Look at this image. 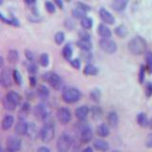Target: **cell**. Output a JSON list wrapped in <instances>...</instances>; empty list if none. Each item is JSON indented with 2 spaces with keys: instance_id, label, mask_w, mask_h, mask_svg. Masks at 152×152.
Returning a JSON list of instances; mask_svg holds the SVG:
<instances>
[{
  "instance_id": "cell-5",
  "label": "cell",
  "mask_w": 152,
  "mask_h": 152,
  "mask_svg": "<svg viewBox=\"0 0 152 152\" xmlns=\"http://www.w3.org/2000/svg\"><path fill=\"white\" fill-rule=\"evenodd\" d=\"M22 147V141L17 136H9L6 141L8 152H18Z\"/></svg>"
},
{
  "instance_id": "cell-18",
  "label": "cell",
  "mask_w": 152,
  "mask_h": 152,
  "mask_svg": "<svg viewBox=\"0 0 152 152\" xmlns=\"http://www.w3.org/2000/svg\"><path fill=\"white\" fill-rule=\"evenodd\" d=\"M96 133L99 137H107L110 133V129H109V126L107 124H100L96 128Z\"/></svg>"
},
{
  "instance_id": "cell-4",
  "label": "cell",
  "mask_w": 152,
  "mask_h": 152,
  "mask_svg": "<svg viewBox=\"0 0 152 152\" xmlns=\"http://www.w3.org/2000/svg\"><path fill=\"white\" fill-rule=\"evenodd\" d=\"M72 146V141L69 134L63 133L57 139L56 142V149L57 152H69Z\"/></svg>"
},
{
  "instance_id": "cell-10",
  "label": "cell",
  "mask_w": 152,
  "mask_h": 152,
  "mask_svg": "<svg viewBox=\"0 0 152 152\" xmlns=\"http://www.w3.org/2000/svg\"><path fill=\"white\" fill-rule=\"evenodd\" d=\"M33 114L34 116L41 121H46L47 118L49 117V112L47 110L46 106L43 103L37 104L33 108Z\"/></svg>"
},
{
  "instance_id": "cell-52",
  "label": "cell",
  "mask_w": 152,
  "mask_h": 152,
  "mask_svg": "<svg viewBox=\"0 0 152 152\" xmlns=\"http://www.w3.org/2000/svg\"><path fill=\"white\" fill-rule=\"evenodd\" d=\"M36 152H51V151L49 147H47V146H40L37 148Z\"/></svg>"
},
{
  "instance_id": "cell-60",
  "label": "cell",
  "mask_w": 152,
  "mask_h": 152,
  "mask_svg": "<svg viewBox=\"0 0 152 152\" xmlns=\"http://www.w3.org/2000/svg\"><path fill=\"white\" fill-rule=\"evenodd\" d=\"M0 4H2V0H0Z\"/></svg>"
},
{
  "instance_id": "cell-13",
  "label": "cell",
  "mask_w": 152,
  "mask_h": 152,
  "mask_svg": "<svg viewBox=\"0 0 152 152\" xmlns=\"http://www.w3.org/2000/svg\"><path fill=\"white\" fill-rule=\"evenodd\" d=\"M89 114V107L88 106H80L75 109V117L79 121L83 122L88 118Z\"/></svg>"
},
{
  "instance_id": "cell-16",
  "label": "cell",
  "mask_w": 152,
  "mask_h": 152,
  "mask_svg": "<svg viewBox=\"0 0 152 152\" xmlns=\"http://www.w3.org/2000/svg\"><path fill=\"white\" fill-rule=\"evenodd\" d=\"M107 126L111 127H116L119 124V117L115 111H109L107 115Z\"/></svg>"
},
{
  "instance_id": "cell-61",
  "label": "cell",
  "mask_w": 152,
  "mask_h": 152,
  "mask_svg": "<svg viewBox=\"0 0 152 152\" xmlns=\"http://www.w3.org/2000/svg\"><path fill=\"white\" fill-rule=\"evenodd\" d=\"M66 1H70V0H66Z\"/></svg>"
},
{
  "instance_id": "cell-33",
  "label": "cell",
  "mask_w": 152,
  "mask_h": 152,
  "mask_svg": "<svg viewBox=\"0 0 152 152\" xmlns=\"http://www.w3.org/2000/svg\"><path fill=\"white\" fill-rule=\"evenodd\" d=\"M62 54H63V56L66 60H70L71 56H72V49H71V47L69 44H66L63 48V50H62Z\"/></svg>"
},
{
  "instance_id": "cell-56",
  "label": "cell",
  "mask_w": 152,
  "mask_h": 152,
  "mask_svg": "<svg viewBox=\"0 0 152 152\" xmlns=\"http://www.w3.org/2000/svg\"><path fill=\"white\" fill-rule=\"evenodd\" d=\"M25 2L27 4H33V3L35 2V0H25Z\"/></svg>"
},
{
  "instance_id": "cell-8",
  "label": "cell",
  "mask_w": 152,
  "mask_h": 152,
  "mask_svg": "<svg viewBox=\"0 0 152 152\" xmlns=\"http://www.w3.org/2000/svg\"><path fill=\"white\" fill-rule=\"evenodd\" d=\"M99 46L102 50L109 54H112L117 50L116 43L113 40L109 39V38H103V39H101L99 41Z\"/></svg>"
},
{
  "instance_id": "cell-47",
  "label": "cell",
  "mask_w": 152,
  "mask_h": 152,
  "mask_svg": "<svg viewBox=\"0 0 152 152\" xmlns=\"http://www.w3.org/2000/svg\"><path fill=\"white\" fill-rule=\"evenodd\" d=\"M28 71L30 72L31 74H34V73H36L37 72V66H36V65L35 64H33V63H31V64H30L28 66Z\"/></svg>"
},
{
  "instance_id": "cell-48",
  "label": "cell",
  "mask_w": 152,
  "mask_h": 152,
  "mask_svg": "<svg viewBox=\"0 0 152 152\" xmlns=\"http://www.w3.org/2000/svg\"><path fill=\"white\" fill-rule=\"evenodd\" d=\"M144 81H145V68L142 66L140 72H139V82H140V84H142Z\"/></svg>"
},
{
  "instance_id": "cell-1",
  "label": "cell",
  "mask_w": 152,
  "mask_h": 152,
  "mask_svg": "<svg viewBox=\"0 0 152 152\" xmlns=\"http://www.w3.org/2000/svg\"><path fill=\"white\" fill-rule=\"evenodd\" d=\"M128 50L133 54L140 55L144 53L146 50V42L141 36H136L128 43Z\"/></svg>"
},
{
  "instance_id": "cell-55",
  "label": "cell",
  "mask_w": 152,
  "mask_h": 152,
  "mask_svg": "<svg viewBox=\"0 0 152 152\" xmlns=\"http://www.w3.org/2000/svg\"><path fill=\"white\" fill-rule=\"evenodd\" d=\"M4 66V58L0 55V68H3Z\"/></svg>"
},
{
  "instance_id": "cell-58",
  "label": "cell",
  "mask_w": 152,
  "mask_h": 152,
  "mask_svg": "<svg viewBox=\"0 0 152 152\" xmlns=\"http://www.w3.org/2000/svg\"><path fill=\"white\" fill-rule=\"evenodd\" d=\"M111 152H123V151H121V150H118V149H115V150H112Z\"/></svg>"
},
{
  "instance_id": "cell-26",
  "label": "cell",
  "mask_w": 152,
  "mask_h": 152,
  "mask_svg": "<svg viewBox=\"0 0 152 152\" xmlns=\"http://www.w3.org/2000/svg\"><path fill=\"white\" fill-rule=\"evenodd\" d=\"M2 104H3V107L8 111H13L16 109L17 104L15 103L12 102L11 100H9L7 97H4L2 100Z\"/></svg>"
},
{
  "instance_id": "cell-29",
  "label": "cell",
  "mask_w": 152,
  "mask_h": 152,
  "mask_svg": "<svg viewBox=\"0 0 152 152\" xmlns=\"http://www.w3.org/2000/svg\"><path fill=\"white\" fill-rule=\"evenodd\" d=\"M84 74L85 75H96L98 73V69L93 65H87L84 69Z\"/></svg>"
},
{
  "instance_id": "cell-38",
  "label": "cell",
  "mask_w": 152,
  "mask_h": 152,
  "mask_svg": "<svg viewBox=\"0 0 152 152\" xmlns=\"http://www.w3.org/2000/svg\"><path fill=\"white\" fill-rule=\"evenodd\" d=\"M145 60H146V66H147V69H148V71L149 72H152V52L151 51L146 52Z\"/></svg>"
},
{
  "instance_id": "cell-46",
  "label": "cell",
  "mask_w": 152,
  "mask_h": 152,
  "mask_svg": "<svg viewBox=\"0 0 152 152\" xmlns=\"http://www.w3.org/2000/svg\"><path fill=\"white\" fill-rule=\"evenodd\" d=\"M70 62V65L73 66L74 69H79L81 68V62L79 59H73V60H69Z\"/></svg>"
},
{
  "instance_id": "cell-41",
  "label": "cell",
  "mask_w": 152,
  "mask_h": 152,
  "mask_svg": "<svg viewBox=\"0 0 152 152\" xmlns=\"http://www.w3.org/2000/svg\"><path fill=\"white\" fill-rule=\"evenodd\" d=\"M81 57H82V58H83L84 60H86L87 62H88V61L91 60V58H92V54L90 53L89 50H83L82 52H81Z\"/></svg>"
},
{
  "instance_id": "cell-28",
  "label": "cell",
  "mask_w": 152,
  "mask_h": 152,
  "mask_svg": "<svg viewBox=\"0 0 152 152\" xmlns=\"http://www.w3.org/2000/svg\"><path fill=\"white\" fill-rule=\"evenodd\" d=\"M18 51L15 50H11L9 52H8V61L10 62L11 64H15L16 62L18 61Z\"/></svg>"
},
{
  "instance_id": "cell-15",
  "label": "cell",
  "mask_w": 152,
  "mask_h": 152,
  "mask_svg": "<svg viewBox=\"0 0 152 152\" xmlns=\"http://www.w3.org/2000/svg\"><path fill=\"white\" fill-rule=\"evenodd\" d=\"M93 147L98 151L107 152L109 149V144L103 139H96L93 142Z\"/></svg>"
},
{
  "instance_id": "cell-57",
  "label": "cell",
  "mask_w": 152,
  "mask_h": 152,
  "mask_svg": "<svg viewBox=\"0 0 152 152\" xmlns=\"http://www.w3.org/2000/svg\"><path fill=\"white\" fill-rule=\"evenodd\" d=\"M148 126L151 128V129H152V117H151V119H150V120H149V124H148Z\"/></svg>"
},
{
  "instance_id": "cell-12",
  "label": "cell",
  "mask_w": 152,
  "mask_h": 152,
  "mask_svg": "<svg viewBox=\"0 0 152 152\" xmlns=\"http://www.w3.org/2000/svg\"><path fill=\"white\" fill-rule=\"evenodd\" d=\"M28 124L25 121V119H19L14 126V133L17 136H24L27 134Z\"/></svg>"
},
{
  "instance_id": "cell-59",
  "label": "cell",
  "mask_w": 152,
  "mask_h": 152,
  "mask_svg": "<svg viewBox=\"0 0 152 152\" xmlns=\"http://www.w3.org/2000/svg\"><path fill=\"white\" fill-rule=\"evenodd\" d=\"M0 152H2V145H1V142H0Z\"/></svg>"
},
{
  "instance_id": "cell-20",
  "label": "cell",
  "mask_w": 152,
  "mask_h": 152,
  "mask_svg": "<svg viewBox=\"0 0 152 152\" xmlns=\"http://www.w3.org/2000/svg\"><path fill=\"white\" fill-rule=\"evenodd\" d=\"M136 121L137 124L142 127H146L148 126V124H149V119L147 117V115L144 112H140L139 114H137V117H136Z\"/></svg>"
},
{
  "instance_id": "cell-23",
  "label": "cell",
  "mask_w": 152,
  "mask_h": 152,
  "mask_svg": "<svg viewBox=\"0 0 152 152\" xmlns=\"http://www.w3.org/2000/svg\"><path fill=\"white\" fill-rule=\"evenodd\" d=\"M89 113L91 114V117L94 120H99L103 116V109L99 106H92L89 108Z\"/></svg>"
},
{
  "instance_id": "cell-31",
  "label": "cell",
  "mask_w": 152,
  "mask_h": 152,
  "mask_svg": "<svg viewBox=\"0 0 152 152\" xmlns=\"http://www.w3.org/2000/svg\"><path fill=\"white\" fill-rule=\"evenodd\" d=\"M76 45H77L82 50H89L92 48L90 41H87V40H78L76 42Z\"/></svg>"
},
{
  "instance_id": "cell-7",
  "label": "cell",
  "mask_w": 152,
  "mask_h": 152,
  "mask_svg": "<svg viewBox=\"0 0 152 152\" xmlns=\"http://www.w3.org/2000/svg\"><path fill=\"white\" fill-rule=\"evenodd\" d=\"M44 80L50 84V87L53 89H59L62 86V80L61 77L54 72H48L44 74Z\"/></svg>"
},
{
  "instance_id": "cell-35",
  "label": "cell",
  "mask_w": 152,
  "mask_h": 152,
  "mask_svg": "<svg viewBox=\"0 0 152 152\" xmlns=\"http://www.w3.org/2000/svg\"><path fill=\"white\" fill-rule=\"evenodd\" d=\"M115 33L119 37H125L127 34V28L123 25L118 26L115 28Z\"/></svg>"
},
{
  "instance_id": "cell-43",
  "label": "cell",
  "mask_w": 152,
  "mask_h": 152,
  "mask_svg": "<svg viewBox=\"0 0 152 152\" xmlns=\"http://www.w3.org/2000/svg\"><path fill=\"white\" fill-rule=\"evenodd\" d=\"M145 96L147 98H149V97L152 96V83H147L145 85Z\"/></svg>"
},
{
  "instance_id": "cell-37",
  "label": "cell",
  "mask_w": 152,
  "mask_h": 152,
  "mask_svg": "<svg viewBox=\"0 0 152 152\" xmlns=\"http://www.w3.org/2000/svg\"><path fill=\"white\" fill-rule=\"evenodd\" d=\"M39 63L43 66H48L50 64V57L48 53H42L39 58Z\"/></svg>"
},
{
  "instance_id": "cell-30",
  "label": "cell",
  "mask_w": 152,
  "mask_h": 152,
  "mask_svg": "<svg viewBox=\"0 0 152 152\" xmlns=\"http://www.w3.org/2000/svg\"><path fill=\"white\" fill-rule=\"evenodd\" d=\"M37 133H39V131H38L37 129V126L35 124H28V131H27V134L28 136H30V138H34L36 136Z\"/></svg>"
},
{
  "instance_id": "cell-36",
  "label": "cell",
  "mask_w": 152,
  "mask_h": 152,
  "mask_svg": "<svg viewBox=\"0 0 152 152\" xmlns=\"http://www.w3.org/2000/svg\"><path fill=\"white\" fill-rule=\"evenodd\" d=\"M12 79H13L14 83H15L16 85H18V86L22 85V76H21L20 72H19L17 69L13 70V72H12Z\"/></svg>"
},
{
  "instance_id": "cell-27",
  "label": "cell",
  "mask_w": 152,
  "mask_h": 152,
  "mask_svg": "<svg viewBox=\"0 0 152 152\" xmlns=\"http://www.w3.org/2000/svg\"><path fill=\"white\" fill-rule=\"evenodd\" d=\"M101 96H102V93H101V90L99 88H93L91 89V91L89 93V97L90 99L94 101L95 103H99L100 100H101Z\"/></svg>"
},
{
  "instance_id": "cell-34",
  "label": "cell",
  "mask_w": 152,
  "mask_h": 152,
  "mask_svg": "<svg viewBox=\"0 0 152 152\" xmlns=\"http://www.w3.org/2000/svg\"><path fill=\"white\" fill-rule=\"evenodd\" d=\"M72 15L74 18H77V19H83L84 17H86L87 15V12H84L83 10H81L79 8H76L72 11Z\"/></svg>"
},
{
  "instance_id": "cell-39",
  "label": "cell",
  "mask_w": 152,
  "mask_h": 152,
  "mask_svg": "<svg viewBox=\"0 0 152 152\" xmlns=\"http://www.w3.org/2000/svg\"><path fill=\"white\" fill-rule=\"evenodd\" d=\"M64 40H65V34H64V32L59 31V32H57L56 34L54 35V41L56 42V44L61 45L62 43L64 42Z\"/></svg>"
},
{
  "instance_id": "cell-9",
  "label": "cell",
  "mask_w": 152,
  "mask_h": 152,
  "mask_svg": "<svg viewBox=\"0 0 152 152\" xmlns=\"http://www.w3.org/2000/svg\"><path fill=\"white\" fill-rule=\"evenodd\" d=\"M80 141L82 144H88L93 138V131L88 125L81 127L80 130Z\"/></svg>"
},
{
  "instance_id": "cell-6",
  "label": "cell",
  "mask_w": 152,
  "mask_h": 152,
  "mask_svg": "<svg viewBox=\"0 0 152 152\" xmlns=\"http://www.w3.org/2000/svg\"><path fill=\"white\" fill-rule=\"evenodd\" d=\"M56 118L61 125L66 126L71 120V112L68 107H60L56 111Z\"/></svg>"
},
{
  "instance_id": "cell-19",
  "label": "cell",
  "mask_w": 152,
  "mask_h": 152,
  "mask_svg": "<svg viewBox=\"0 0 152 152\" xmlns=\"http://www.w3.org/2000/svg\"><path fill=\"white\" fill-rule=\"evenodd\" d=\"M36 94H37L38 98H40L41 100H47L50 96V90L46 87V86L40 85L39 87L37 88Z\"/></svg>"
},
{
  "instance_id": "cell-25",
  "label": "cell",
  "mask_w": 152,
  "mask_h": 152,
  "mask_svg": "<svg viewBox=\"0 0 152 152\" xmlns=\"http://www.w3.org/2000/svg\"><path fill=\"white\" fill-rule=\"evenodd\" d=\"M9 100H11L12 102L15 103L17 106L19 104L21 103V96L20 94H18L16 91H14V90H10V91L6 94V96Z\"/></svg>"
},
{
  "instance_id": "cell-3",
  "label": "cell",
  "mask_w": 152,
  "mask_h": 152,
  "mask_svg": "<svg viewBox=\"0 0 152 152\" xmlns=\"http://www.w3.org/2000/svg\"><path fill=\"white\" fill-rule=\"evenodd\" d=\"M55 136V128L52 123L47 122L39 130V137L43 142H50L54 139Z\"/></svg>"
},
{
  "instance_id": "cell-21",
  "label": "cell",
  "mask_w": 152,
  "mask_h": 152,
  "mask_svg": "<svg viewBox=\"0 0 152 152\" xmlns=\"http://www.w3.org/2000/svg\"><path fill=\"white\" fill-rule=\"evenodd\" d=\"M98 34L103 38H110L111 37V31L108 27L104 24H100L97 28Z\"/></svg>"
},
{
  "instance_id": "cell-53",
  "label": "cell",
  "mask_w": 152,
  "mask_h": 152,
  "mask_svg": "<svg viewBox=\"0 0 152 152\" xmlns=\"http://www.w3.org/2000/svg\"><path fill=\"white\" fill-rule=\"evenodd\" d=\"M54 2L60 9L63 8V2H62V0H54Z\"/></svg>"
},
{
  "instance_id": "cell-40",
  "label": "cell",
  "mask_w": 152,
  "mask_h": 152,
  "mask_svg": "<svg viewBox=\"0 0 152 152\" xmlns=\"http://www.w3.org/2000/svg\"><path fill=\"white\" fill-rule=\"evenodd\" d=\"M79 37H80V40L90 41V35H89V33L86 30H83V31H79Z\"/></svg>"
},
{
  "instance_id": "cell-17",
  "label": "cell",
  "mask_w": 152,
  "mask_h": 152,
  "mask_svg": "<svg viewBox=\"0 0 152 152\" xmlns=\"http://www.w3.org/2000/svg\"><path fill=\"white\" fill-rule=\"evenodd\" d=\"M13 124H14V117L12 115H6L2 120V124H1L2 130L4 131L9 130L12 126Z\"/></svg>"
},
{
  "instance_id": "cell-2",
  "label": "cell",
  "mask_w": 152,
  "mask_h": 152,
  "mask_svg": "<svg viewBox=\"0 0 152 152\" xmlns=\"http://www.w3.org/2000/svg\"><path fill=\"white\" fill-rule=\"evenodd\" d=\"M82 93L75 88H66L62 92V99L66 104H74L80 101Z\"/></svg>"
},
{
  "instance_id": "cell-54",
  "label": "cell",
  "mask_w": 152,
  "mask_h": 152,
  "mask_svg": "<svg viewBox=\"0 0 152 152\" xmlns=\"http://www.w3.org/2000/svg\"><path fill=\"white\" fill-rule=\"evenodd\" d=\"M81 152H93V149H92V147L87 146V147H85V148L82 151H81Z\"/></svg>"
},
{
  "instance_id": "cell-42",
  "label": "cell",
  "mask_w": 152,
  "mask_h": 152,
  "mask_svg": "<svg viewBox=\"0 0 152 152\" xmlns=\"http://www.w3.org/2000/svg\"><path fill=\"white\" fill-rule=\"evenodd\" d=\"M45 7H46V10L49 12L50 13H53L55 12V6L53 3H51L50 1H46L45 3Z\"/></svg>"
},
{
  "instance_id": "cell-14",
  "label": "cell",
  "mask_w": 152,
  "mask_h": 152,
  "mask_svg": "<svg viewBox=\"0 0 152 152\" xmlns=\"http://www.w3.org/2000/svg\"><path fill=\"white\" fill-rule=\"evenodd\" d=\"M99 15L100 17H101L102 20L107 23V24H109V25H112V24L115 22V19H114V16L112 15V14L109 12L108 11H107L106 9H100L99 11Z\"/></svg>"
},
{
  "instance_id": "cell-44",
  "label": "cell",
  "mask_w": 152,
  "mask_h": 152,
  "mask_svg": "<svg viewBox=\"0 0 152 152\" xmlns=\"http://www.w3.org/2000/svg\"><path fill=\"white\" fill-rule=\"evenodd\" d=\"M145 145L147 148H152V132L148 133L146 136V139L145 142Z\"/></svg>"
},
{
  "instance_id": "cell-49",
  "label": "cell",
  "mask_w": 152,
  "mask_h": 152,
  "mask_svg": "<svg viewBox=\"0 0 152 152\" xmlns=\"http://www.w3.org/2000/svg\"><path fill=\"white\" fill-rule=\"evenodd\" d=\"M25 55H26L27 59L28 61L31 62V63H33V61H34V54H33L31 50H26L25 51Z\"/></svg>"
},
{
  "instance_id": "cell-11",
  "label": "cell",
  "mask_w": 152,
  "mask_h": 152,
  "mask_svg": "<svg viewBox=\"0 0 152 152\" xmlns=\"http://www.w3.org/2000/svg\"><path fill=\"white\" fill-rule=\"evenodd\" d=\"M0 85L5 88H9L12 86V73L10 69H4L0 72Z\"/></svg>"
},
{
  "instance_id": "cell-24",
  "label": "cell",
  "mask_w": 152,
  "mask_h": 152,
  "mask_svg": "<svg viewBox=\"0 0 152 152\" xmlns=\"http://www.w3.org/2000/svg\"><path fill=\"white\" fill-rule=\"evenodd\" d=\"M30 111H31V104H30V103H28V102L23 103L22 106H21L20 110H19V115H18L19 119H25L28 115Z\"/></svg>"
},
{
  "instance_id": "cell-45",
  "label": "cell",
  "mask_w": 152,
  "mask_h": 152,
  "mask_svg": "<svg viewBox=\"0 0 152 152\" xmlns=\"http://www.w3.org/2000/svg\"><path fill=\"white\" fill-rule=\"evenodd\" d=\"M77 8H79V9H81V10H83L84 12H88V11H90V7L88 6V5H87V4H85V3H81V2H78L77 4Z\"/></svg>"
},
{
  "instance_id": "cell-50",
  "label": "cell",
  "mask_w": 152,
  "mask_h": 152,
  "mask_svg": "<svg viewBox=\"0 0 152 152\" xmlns=\"http://www.w3.org/2000/svg\"><path fill=\"white\" fill-rule=\"evenodd\" d=\"M65 26L68 28H74V22L70 19H66V23H65Z\"/></svg>"
},
{
  "instance_id": "cell-51",
  "label": "cell",
  "mask_w": 152,
  "mask_h": 152,
  "mask_svg": "<svg viewBox=\"0 0 152 152\" xmlns=\"http://www.w3.org/2000/svg\"><path fill=\"white\" fill-rule=\"evenodd\" d=\"M37 84V80H36V77L35 76H31L30 77V85H31V87H35Z\"/></svg>"
},
{
  "instance_id": "cell-22",
  "label": "cell",
  "mask_w": 152,
  "mask_h": 152,
  "mask_svg": "<svg viewBox=\"0 0 152 152\" xmlns=\"http://www.w3.org/2000/svg\"><path fill=\"white\" fill-rule=\"evenodd\" d=\"M128 0H114L112 2V9L117 12L124 11L127 6Z\"/></svg>"
},
{
  "instance_id": "cell-32",
  "label": "cell",
  "mask_w": 152,
  "mask_h": 152,
  "mask_svg": "<svg viewBox=\"0 0 152 152\" xmlns=\"http://www.w3.org/2000/svg\"><path fill=\"white\" fill-rule=\"evenodd\" d=\"M92 24H93L92 19L89 17L86 16L83 19H81V26H82L84 30H89L92 27Z\"/></svg>"
}]
</instances>
